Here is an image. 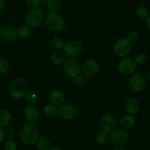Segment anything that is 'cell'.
Wrapping results in <instances>:
<instances>
[{
	"label": "cell",
	"mask_w": 150,
	"mask_h": 150,
	"mask_svg": "<svg viewBox=\"0 0 150 150\" xmlns=\"http://www.w3.org/2000/svg\"><path fill=\"white\" fill-rule=\"evenodd\" d=\"M66 55L64 54V51L62 49H57L54 50L51 54V60L53 64L56 65H60L63 64L64 61L65 60Z\"/></svg>",
	"instance_id": "18"
},
{
	"label": "cell",
	"mask_w": 150,
	"mask_h": 150,
	"mask_svg": "<svg viewBox=\"0 0 150 150\" xmlns=\"http://www.w3.org/2000/svg\"><path fill=\"white\" fill-rule=\"evenodd\" d=\"M96 141L100 144H105L109 141V134H108V132L103 130L98 132V134L96 135Z\"/></svg>",
	"instance_id": "23"
},
{
	"label": "cell",
	"mask_w": 150,
	"mask_h": 150,
	"mask_svg": "<svg viewBox=\"0 0 150 150\" xmlns=\"http://www.w3.org/2000/svg\"><path fill=\"white\" fill-rule=\"evenodd\" d=\"M147 79L150 81V71L148 73V74H147Z\"/></svg>",
	"instance_id": "40"
},
{
	"label": "cell",
	"mask_w": 150,
	"mask_h": 150,
	"mask_svg": "<svg viewBox=\"0 0 150 150\" xmlns=\"http://www.w3.org/2000/svg\"><path fill=\"white\" fill-rule=\"evenodd\" d=\"M12 120V114L7 108L0 109V127H6Z\"/></svg>",
	"instance_id": "19"
},
{
	"label": "cell",
	"mask_w": 150,
	"mask_h": 150,
	"mask_svg": "<svg viewBox=\"0 0 150 150\" xmlns=\"http://www.w3.org/2000/svg\"><path fill=\"white\" fill-rule=\"evenodd\" d=\"M63 70L67 76L73 78L80 74L81 67L76 58L69 57L63 62Z\"/></svg>",
	"instance_id": "5"
},
{
	"label": "cell",
	"mask_w": 150,
	"mask_h": 150,
	"mask_svg": "<svg viewBox=\"0 0 150 150\" xmlns=\"http://www.w3.org/2000/svg\"><path fill=\"white\" fill-rule=\"evenodd\" d=\"M131 45L127 38H121L117 40L114 45V54L119 57H125L130 53Z\"/></svg>",
	"instance_id": "7"
},
{
	"label": "cell",
	"mask_w": 150,
	"mask_h": 150,
	"mask_svg": "<svg viewBox=\"0 0 150 150\" xmlns=\"http://www.w3.org/2000/svg\"><path fill=\"white\" fill-rule=\"evenodd\" d=\"M58 114L64 120H71L76 117L77 109L70 103H62L58 108Z\"/></svg>",
	"instance_id": "12"
},
{
	"label": "cell",
	"mask_w": 150,
	"mask_h": 150,
	"mask_svg": "<svg viewBox=\"0 0 150 150\" xmlns=\"http://www.w3.org/2000/svg\"><path fill=\"white\" fill-rule=\"evenodd\" d=\"M136 15L139 18L145 19L149 16V11L145 6H139L136 9Z\"/></svg>",
	"instance_id": "28"
},
{
	"label": "cell",
	"mask_w": 150,
	"mask_h": 150,
	"mask_svg": "<svg viewBox=\"0 0 150 150\" xmlns=\"http://www.w3.org/2000/svg\"><path fill=\"white\" fill-rule=\"evenodd\" d=\"M19 138L23 144L32 146L36 144L39 138V130L33 123H26L21 128L19 132Z\"/></svg>",
	"instance_id": "1"
},
{
	"label": "cell",
	"mask_w": 150,
	"mask_h": 150,
	"mask_svg": "<svg viewBox=\"0 0 150 150\" xmlns=\"http://www.w3.org/2000/svg\"><path fill=\"white\" fill-rule=\"evenodd\" d=\"M25 101L28 105H35L38 102V96L35 92H29L26 94L24 96Z\"/></svg>",
	"instance_id": "26"
},
{
	"label": "cell",
	"mask_w": 150,
	"mask_h": 150,
	"mask_svg": "<svg viewBox=\"0 0 150 150\" xmlns=\"http://www.w3.org/2000/svg\"><path fill=\"white\" fill-rule=\"evenodd\" d=\"M127 148L124 146L123 145H116L115 147L114 148V150H126Z\"/></svg>",
	"instance_id": "36"
},
{
	"label": "cell",
	"mask_w": 150,
	"mask_h": 150,
	"mask_svg": "<svg viewBox=\"0 0 150 150\" xmlns=\"http://www.w3.org/2000/svg\"><path fill=\"white\" fill-rule=\"evenodd\" d=\"M140 109L139 101L135 98H129L125 102V110L128 114L135 115Z\"/></svg>",
	"instance_id": "17"
},
{
	"label": "cell",
	"mask_w": 150,
	"mask_h": 150,
	"mask_svg": "<svg viewBox=\"0 0 150 150\" xmlns=\"http://www.w3.org/2000/svg\"><path fill=\"white\" fill-rule=\"evenodd\" d=\"M37 146L40 150H48L51 146V141L47 136H40L36 142Z\"/></svg>",
	"instance_id": "21"
},
{
	"label": "cell",
	"mask_w": 150,
	"mask_h": 150,
	"mask_svg": "<svg viewBox=\"0 0 150 150\" xmlns=\"http://www.w3.org/2000/svg\"><path fill=\"white\" fill-rule=\"evenodd\" d=\"M51 43H52L53 46L57 49H62L65 42L62 38H59V37H56V38H53Z\"/></svg>",
	"instance_id": "29"
},
{
	"label": "cell",
	"mask_w": 150,
	"mask_h": 150,
	"mask_svg": "<svg viewBox=\"0 0 150 150\" xmlns=\"http://www.w3.org/2000/svg\"><path fill=\"white\" fill-rule=\"evenodd\" d=\"M117 68L123 75L133 74L137 68V63L132 58H125L120 61Z\"/></svg>",
	"instance_id": "9"
},
{
	"label": "cell",
	"mask_w": 150,
	"mask_h": 150,
	"mask_svg": "<svg viewBox=\"0 0 150 150\" xmlns=\"http://www.w3.org/2000/svg\"><path fill=\"white\" fill-rule=\"evenodd\" d=\"M73 82H74V83L76 85L79 86V85H81L84 83L85 79L84 78L81 77V76H80L79 75H78V76L73 77Z\"/></svg>",
	"instance_id": "34"
},
{
	"label": "cell",
	"mask_w": 150,
	"mask_h": 150,
	"mask_svg": "<svg viewBox=\"0 0 150 150\" xmlns=\"http://www.w3.org/2000/svg\"><path fill=\"white\" fill-rule=\"evenodd\" d=\"M50 150H62V148L59 147V146H51L50 147Z\"/></svg>",
	"instance_id": "39"
},
{
	"label": "cell",
	"mask_w": 150,
	"mask_h": 150,
	"mask_svg": "<svg viewBox=\"0 0 150 150\" xmlns=\"http://www.w3.org/2000/svg\"><path fill=\"white\" fill-rule=\"evenodd\" d=\"M5 6V0H0V11L3 10Z\"/></svg>",
	"instance_id": "37"
},
{
	"label": "cell",
	"mask_w": 150,
	"mask_h": 150,
	"mask_svg": "<svg viewBox=\"0 0 150 150\" xmlns=\"http://www.w3.org/2000/svg\"><path fill=\"white\" fill-rule=\"evenodd\" d=\"M129 86L136 92H142L146 89V80L141 73H134L129 79Z\"/></svg>",
	"instance_id": "6"
},
{
	"label": "cell",
	"mask_w": 150,
	"mask_h": 150,
	"mask_svg": "<svg viewBox=\"0 0 150 150\" xmlns=\"http://www.w3.org/2000/svg\"><path fill=\"white\" fill-rule=\"evenodd\" d=\"M44 14L38 8L32 9L25 17V23L29 27H38L44 21Z\"/></svg>",
	"instance_id": "4"
},
{
	"label": "cell",
	"mask_w": 150,
	"mask_h": 150,
	"mask_svg": "<svg viewBox=\"0 0 150 150\" xmlns=\"http://www.w3.org/2000/svg\"><path fill=\"white\" fill-rule=\"evenodd\" d=\"M119 123H120V125L122 127V129L128 130L134 127L135 124H136V119L133 117V115L127 114L122 116L120 118Z\"/></svg>",
	"instance_id": "16"
},
{
	"label": "cell",
	"mask_w": 150,
	"mask_h": 150,
	"mask_svg": "<svg viewBox=\"0 0 150 150\" xmlns=\"http://www.w3.org/2000/svg\"><path fill=\"white\" fill-rule=\"evenodd\" d=\"M28 92V85L26 80L18 77L12 80L9 85V92L12 98L15 99H21L24 98Z\"/></svg>",
	"instance_id": "2"
},
{
	"label": "cell",
	"mask_w": 150,
	"mask_h": 150,
	"mask_svg": "<svg viewBox=\"0 0 150 150\" xmlns=\"http://www.w3.org/2000/svg\"><path fill=\"white\" fill-rule=\"evenodd\" d=\"M47 7L50 12L57 13L62 7L61 0H48L47 2Z\"/></svg>",
	"instance_id": "22"
},
{
	"label": "cell",
	"mask_w": 150,
	"mask_h": 150,
	"mask_svg": "<svg viewBox=\"0 0 150 150\" xmlns=\"http://www.w3.org/2000/svg\"><path fill=\"white\" fill-rule=\"evenodd\" d=\"M26 4L31 10L38 8L40 4V0H26Z\"/></svg>",
	"instance_id": "33"
},
{
	"label": "cell",
	"mask_w": 150,
	"mask_h": 150,
	"mask_svg": "<svg viewBox=\"0 0 150 150\" xmlns=\"http://www.w3.org/2000/svg\"><path fill=\"white\" fill-rule=\"evenodd\" d=\"M133 59L139 64H145L148 61V56L145 53L139 52L133 57Z\"/></svg>",
	"instance_id": "27"
},
{
	"label": "cell",
	"mask_w": 150,
	"mask_h": 150,
	"mask_svg": "<svg viewBox=\"0 0 150 150\" xmlns=\"http://www.w3.org/2000/svg\"><path fill=\"white\" fill-rule=\"evenodd\" d=\"M99 70V64L95 60L88 59L83 63L81 66V71L83 74L89 77L95 76Z\"/></svg>",
	"instance_id": "14"
},
{
	"label": "cell",
	"mask_w": 150,
	"mask_h": 150,
	"mask_svg": "<svg viewBox=\"0 0 150 150\" xmlns=\"http://www.w3.org/2000/svg\"><path fill=\"white\" fill-rule=\"evenodd\" d=\"M44 114L48 117H56L58 114V108H57V105H54L52 103L47 105L44 108Z\"/></svg>",
	"instance_id": "24"
},
{
	"label": "cell",
	"mask_w": 150,
	"mask_h": 150,
	"mask_svg": "<svg viewBox=\"0 0 150 150\" xmlns=\"http://www.w3.org/2000/svg\"><path fill=\"white\" fill-rule=\"evenodd\" d=\"M146 26H147L148 29L150 31V16H148V17L146 18Z\"/></svg>",
	"instance_id": "38"
},
{
	"label": "cell",
	"mask_w": 150,
	"mask_h": 150,
	"mask_svg": "<svg viewBox=\"0 0 150 150\" xmlns=\"http://www.w3.org/2000/svg\"><path fill=\"white\" fill-rule=\"evenodd\" d=\"M99 125L101 130L111 133L112 130H114L117 127V119L111 114H104L101 117L100 120Z\"/></svg>",
	"instance_id": "10"
},
{
	"label": "cell",
	"mask_w": 150,
	"mask_h": 150,
	"mask_svg": "<svg viewBox=\"0 0 150 150\" xmlns=\"http://www.w3.org/2000/svg\"><path fill=\"white\" fill-rule=\"evenodd\" d=\"M17 38V30L14 26L6 25L0 29V38L4 42H14L16 40Z\"/></svg>",
	"instance_id": "13"
},
{
	"label": "cell",
	"mask_w": 150,
	"mask_h": 150,
	"mask_svg": "<svg viewBox=\"0 0 150 150\" xmlns=\"http://www.w3.org/2000/svg\"><path fill=\"white\" fill-rule=\"evenodd\" d=\"M10 68V63L8 60L4 58H0V73H7Z\"/></svg>",
	"instance_id": "30"
},
{
	"label": "cell",
	"mask_w": 150,
	"mask_h": 150,
	"mask_svg": "<svg viewBox=\"0 0 150 150\" xmlns=\"http://www.w3.org/2000/svg\"><path fill=\"white\" fill-rule=\"evenodd\" d=\"M140 38V35H139V33L136 31H132L127 35V38L129 42L130 43H135V42H138Z\"/></svg>",
	"instance_id": "31"
},
{
	"label": "cell",
	"mask_w": 150,
	"mask_h": 150,
	"mask_svg": "<svg viewBox=\"0 0 150 150\" xmlns=\"http://www.w3.org/2000/svg\"><path fill=\"white\" fill-rule=\"evenodd\" d=\"M82 45L79 41L71 40L66 42L63 48L64 54L68 57L76 58L79 57L82 52Z\"/></svg>",
	"instance_id": "8"
},
{
	"label": "cell",
	"mask_w": 150,
	"mask_h": 150,
	"mask_svg": "<svg viewBox=\"0 0 150 150\" xmlns=\"http://www.w3.org/2000/svg\"><path fill=\"white\" fill-rule=\"evenodd\" d=\"M50 102L55 105H60L64 100V95L62 91L54 90L50 95Z\"/></svg>",
	"instance_id": "20"
},
{
	"label": "cell",
	"mask_w": 150,
	"mask_h": 150,
	"mask_svg": "<svg viewBox=\"0 0 150 150\" xmlns=\"http://www.w3.org/2000/svg\"><path fill=\"white\" fill-rule=\"evenodd\" d=\"M128 139V133L124 129H114L109 135V140L115 145L125 144Z\"/></svg>",
	"instance_id": "11"
},
{
	"label": "cell",
	"mask_w": 150,
	"mask_h": 150,
	"mask_svg": "<svg viewBox=\"0 0 150 150\" xmlns=\"http://www.w3.org/2000/svg\"><path fill=\"white\" fill-rule=\"evenodd\" d=\"M5 136H6L5 130L3 129V127H0V143H1V142L4 141Z\"/></svg>",
	"instance_id": "35"
},
{
	"label": "cell",
	"mask_w": 150,
	"mask_h": 150,
	"mask_svg": "<svg viewBox=\"0 0 150 150\" xmlns=\"http://www.w3.org/2000/svg\"><path fill=\"white\" fill-rule=\"evenodd\" d=\"M18 146L16 142L13 140H7L4 144V150H16Z\"/></svg>",
	"instance_id": "32"
},
{
	"label": "cell",
	"mask_w": 150,
	"mask_h": 150,
	"mask_svg": "<svg viewBox=\"0 0 150 150\" xmlns=\"http://www.w3.org/2000/svg\"><path fill=\"white\" fill-rule=\"evenodd\" d=\"M16 30H17L18 37H19L21 38H23V39L29 38L31 35L30 27L28 26L27 25L20 26Z\"/></svg>",
	"instance_id": "25"
},
{
	"label": "cell",
	"mask_w": 150,
	"mask_h": 150,
	"mask_svg": "<svg viewBox=\"0 0 150 150\" xmlns=\"http://www.w3.org/2000/svg\"><path fill=\"white\" fill-rule=\"evenodd\" d=\"M45 24L48 29L54 32H59L62 31L65 26V21L64 18L57 13L50 12L45 18H44Z\"/></svg>",
	"instance_id": "3"
},
{
	"label": "cell",
	"mask_w": 150,
	"mask_h": 150,
	"mask_svg": "<svg viewBox=\"0 0 150 150\" xmlns=\"http://www.w3.org/2000/svg\"><path fill=\"white\" fill-rule=\"evenodd\" d=\"M40 112L38 108L33 105H29L23 111L24 118L29 122H34L39 118Z\"/></svg>",
	"instance_id": "15"
}]
</instances>
